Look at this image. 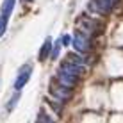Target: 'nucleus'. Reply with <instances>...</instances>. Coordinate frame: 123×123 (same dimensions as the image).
Wrapping results in <instances>:
<instances>
[{
  "instance_id": "obj_1",
  "label": "nucleus",
  "mask_w": 123,
  "mask_h": 123,
  "mask_svg": "<svg viewBox=\"0 0 123 123\" xmlns=\"http://www.w3.org/2000/svg\"><path fill=\"white\" fill-rule=\"evenodd\" d=\"M71 45H73V48L77 50V52H80V54L87 52L89 46H91L87 36H86V34H82V32H75V36L71 37Z\"/></svg>"
},
{
  "instance_id": "obj_2",
  "label": "nucleus",
  "mask_w": 123,
  "mask_h": 123,
  "mask_svg": "<svg viewBox=\"0 0 123 123\" xmlns=\"http://www.w3.org/2000/svg\"><path fill=\"white\" fill-rule=\"evenodd\" d=\"M31 73H32V66H31V64H25V66L20 68L18 77H16V80H14V89H16V91H20V89L25 86V84L29 82V79H31Z\"/></svg>"
},
{
  "instance_id": "obj_3",
  "label": "nucleus",
  "mask_w": 123,
  "mask_h": 123,
  "mask_svg": "<svg viewBox=\"0 0 123 123\" xmlns=\"http://www.w3.org/2000/svg\"><path fill=\"white\" fill-rule=\"evenodd\" d=\"M91 9L93 11H98V12H109L111 9L118 6V0H91Z\"/></svg>"
},
{
  "instance_id": "obj_4",
  "label": "nucleus",
  "mask_w": 123,
  "mask_h": 123,
  "mask_svg": "<svg viewBox=\"0 0 123 123\" xmlns=\"http://www.w3.org/2000/svg\"><path fill=\"white\" fill-rule=\"evenodd\" d=\"M57 80H59V84H61V86H64V87H73L75 84L79 82V77L70 75V73H66V71L59 70V71H57Z\"/></svg>"
},
{
  "instance_id": "obj_5",
  "label": "nucleus",
  "mask_w": 123,
  "mask_h": 123,
  "mask_svg": "<svg viewBox=\"0 0 123 123\" xmlns=\"http://www.w3.org/2000/svg\"><path fill=\"white\" fill-rule=\"evenodd\" d=\"M59 70L66 71V73H70V75H75V77H80V75L84 73V70H86V68L77 66V64H73V62H70V61H64V62L61 64V68H59Z\"/></svg>"
},
{
  "instance_id": "obj_6",
  "label": "nucleus",
  "mask_w": 123,
  "mask_h": 123,
  "mask_svg": "<svg viewBox=\"0 0 123 123\" xmlns=\"http://www.w3.org/2000/svg\"><path fill=\"white\" fill-rule=\"evenodd\" d=\"M50 93H52L57 100H62V102L68 100V98L71 96L70 89H68V87H64V86H61V84H59V86H52V87H50Z\"/></svg>"
},
{
  "instance_id": "obj_7",
  "label": "nucleus",
  "mask_w": 123,
  "mask_h": 123,
  "mask_svg": "<svg viewBox=\"0 0 123 123\" xmlns=\"http://www.w3.org/2000/svg\"><path fill=\"white\" fill-rule=\"evenodd\" d=\"M77 23H79V25H82V29H84V32H82V34H86V32H96V22L89 20L87 16H82V18H79V20H77Z\"/></svg>"
},
{
  "instance_id": "obj_8",
  "label": "nucleus",
  "mask_w": 123,
  "mask_h": 123,
  "mask_svg": "<svg viewBox=\"0 0 123 123\" xmlns=\"http://www.w3.org/2000/svg\"><path fill=\"white\" fill-rule=\"evenodd\" d=\"M50 52H52V39H50V37H46L45 39V43L41 45V48H39V61H45L46 57L50 55Z\"/></svg>"
},
{
  "instance_id": "obj_9",
  "label": "nucleus",
  "mask_w": 123,
  "mask_h": 123,
  "mask_svg": "<svg viewBox=\"0 0 123 123\" xmlns=\"http://www.w3.org/2000/svg\"><path fill=\"white\" fill-rule=\"evenodd\" d=\"M14 2L16 0H4L2 4V9H0V16H6V18H9L12 9H14Z\"/></svg>"
},
{
  "instance_id": "obj_10",
  "label": "nucleus",
  "mask_w": 123,
  "mask_h": 123,
  "mask_svg": "<svg viewBox=\"0 0 123 123\" xmlns=\"http://www.w3.org/2000/svg\"><path fill=\"white\" fill-rule=\"evenodd\" d=\"M36 123H54L52 120H50V116L46 114L45 111H39V114H37V120Z\"/></svg>"
},
{
  "instance_id": "obj_11",
  "label": "nucleus",
  "mask_w": 123,
  "mask_h": 123,
  "mask_svg": "<svg viewBox=\"0 0 123 123\" xmlns=\"http://www.w3.org/2000/svg\"><path fill=\"white\" fill-rule=\"evenodd\" d=\"M59 52H61V39L55 41L52 46V52H50V55H52V59H57L59 57Z\"/></svg>"
},
{
  "instance_id": "obj_12",
  "label": "nucleus",
  "mask_w": 123,
  "mask_h": 123,
  "mask_svg": "<svg viewBox=\"0 0 123 123\" xmlns=\"http://www.w3.org/2000/svg\"><path fill=\"white\" fill-rule=\"evenodd\" d=\"M7 23H9V18H6V16H0V37L4 36V32H6Z\"/></svg>"
},
{
  "instance_id": "obj_13",
  "label": "nucleus",
  "mask_w": 123,
  "mask_h": 123,
  "mask_svg": "<svg viewBox=\"0 0 123 123\" xmlns=\"http://www.w3.org/2000/svg\"><path fill=\"white\" fill-rule=\"evenodd\" d=\"M18 100H20V93H16V95L11 98V102L7 104V109H9V111H12V109H14V105L18 104Z\"/></svg>"
},
{
  "instance_id": "obj_14",
  "label": "nucleus",
  "mask_w": 123,
  "mask_h": 123,
  "mask_svg": "<svg viewBox=\"0 0 123 123\" xmlns=\"http://www.w3.org/2000/svg\"><path fill=\"white\" fill-rule=\"evenodd\" d=\"M61 45H64V46L71 45V36H70V34H66V36H62V39H61Z\"/></svg>"
},
{
  "instance_id": "obj_15",
  "label": "nucleus",
  "mask_w": 123,
  "mask_h": 123,
  "mask_svg": "<svg viewBox=\"0 0 123 123\" xmlns=\"http://www.w3.org/2000/svg\"><path fill=\"white\" fill-rule=\"evenodd\" d=\"M23 2H31V0H23Z\"/></svg>"
}]
</instances>
